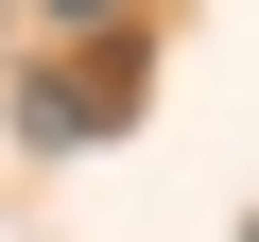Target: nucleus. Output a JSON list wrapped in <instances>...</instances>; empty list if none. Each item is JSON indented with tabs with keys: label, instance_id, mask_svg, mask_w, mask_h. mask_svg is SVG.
<instances>
[{
	"label": "nucleus",
	"instance_id": "obj_1",
	"mask_svg": "<svg viewBox=\"0 0 259 242\" xmlns=\"http://www.w3.org/2000/svg\"><path fill=\"white\" fill-rule=\"evenodd\" d=\"M52 18H121V0H52Z\"/></svg>",
	"mask_w": 259,
	"mask_h": 242
}]
</instances>
